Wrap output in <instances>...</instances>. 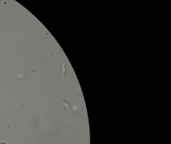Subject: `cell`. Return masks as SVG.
Here are the masks:
<instances>
[{
    "label": "cell",
    "instance_id": "1",
    "mask_svg": "<svg viewBox=\"0 0 171 144\" xmlns=\"http://www.w3.org/2000/svg\"><path fill=\"white\" fill-rule=\"evenodd\" d=\"M0 144H8V143L5 142H0Z\"/></svg>",
    "mask_w": 171,
    "mask_h": 144
}]
</instances>
